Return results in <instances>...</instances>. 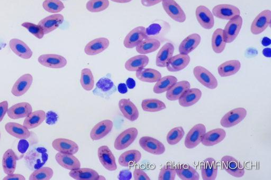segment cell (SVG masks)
Instances as JSON below:
<instances>
[{
    "mask_svg": "<svg viewBox=\"0 0 271 180\" xmlns=\"http://www.w3.org/2000/svg\"><path fill=\"white\" fill-rule=\"evenodd\" d=\"M116 92L117 88L113 80H112L111 75L108 74L98 80L93 94L95 96L108 99Z\"/></svg>",
    "mask_w": 271,
    "mask_h": 180,
    "instance_id": "obj_1",
    "label": "cell"
},
{
    "mask_svg": "<svg viewBox=\"0 0 271 180\" xmlns=\"http://www.w3.org/2000/svg\"><path fill=\"white\" fill-rule=\"evenodd\" d=\"M193 74L196 79L204 87L210 89H216L218 83L214 75L202 66H196L193 69Z\"/></svg>",
    "mask_w": 271,
    "mask_h": 180,
    "instance_id": "obj_2",
    "label": "cell"
},
{
    "mask_svg": "<svg viewBox=\"0 0 271 180\" xmlns=\"http://www.w3.org/2000/svg\"><path fill=\"white\" fill-rule=\"evenodd\" d=\"M247 116V110L239 108L227 112L220 120L221 126L225 128L235 126L244 120Z\"/></svg>",
    "mask_w": 271,
    "mask_h": 180,
    "instance_id": "obj_3",
    "label": "cell"
},
{
    "mask_svg": "<svg viewBox=\"0 0 271 180\" xmlns=\"http://www.w3.org/2000/svg\"><path fill=\"white\" fill-rule=\"evenodd\" d=\"M222 168L231 176L240 178L245 174V168L237 160L229 156H225L221 160Z\"/></svg>",
    "mask_w": 271,
    "mask_h": 180,
    "instance_id": "obj_4",
    "label": "cell"
},
{
    "mask_svg": "<svg viewBox=\"0 0 271 180\" xmlns=\"http://www.w3.org/2000/svg\"><path fill=\"white\" fill-rule=\"evenodd\" d=\"M242 25V18L236 16L230 20L223 30L224 40L226 44H230L237 38Z\"/></svg>",
    "mask_w": 271,
    "mask_h": 180,
    "instance_id": "obj_5",
    "label": "cell"
},
{
    "mask_svg": "<svg viewBox=\"0 0 271 180\" xmlns=\"http://www.w3.org/2000/svg\"><path fill=\"white\" fill-rule=\"evenodd\" d=\"M205 132H206V128L204 124H198L194 126L185 137V146L188 149L197 147L201 143Z\"/></svg>",
    "mask_w": 271,
    "mask_h": 180,
    "instance_id": "obj_6",
    "label": "cell"
},
{
    "mask_svg": "<svg viewBox=\"0 0 271 180\" xmlns=\"http://www.w3.org/2000/svg\"><path fill=\"white\" fill-rule=\"evenodd\" d=\"M138 134V130L135 128H131L125 130L121 132L116 139L114 148L118 150L128 148L134 143Z\"/></svg>",
    "mask_w": 271,
    "mask_h": 180,
    "instance_id": "obj_7",
    "label": "cell"
},
{
    "mask_svg": "<svg viewBox=\"0 0 271 180\" xmlns=\"http://www.w3.org/2000/svg\"><path fill=\"white\" fill-rule=\"evenodd\" d=\"M162 6L166 13L172 20L179 23L185 22L186 14L175 0H163Z\"/></svg>",
    "mask_w": 271,
    "mask_h": 180,
    "instance_id": "obj_8",
    "label": "cell"
},
{
    "mask_svg": "<svg viewBox=\"0 0 271 180\" xmlns=\"http://www.w3.org/2000/svg\"><path fill=\"white\" fill-rule=\"evenodd\" d=\"M139 144L147 152L153 155H162L165 152V147L162 142L152 137H142L140 138Z\"/></svg>",
    "mask_w": 271,
    "mask_h": 180,
    "instance_id": "obj_9",
    "label": "cell"
},
{
    "mask_svg": "<svg viewBox=\"0 0 271 180\" xmlns=\"http://www.w3.org/2000/svg\"><path fill=\"white\" fill-rule=\"evenodd\" d=\"M39 62L44 67L61 69L67 64V60L63 56L55 54H42L38 58Z\"/></svg>",
    "mask_w": 271,
    "mask_h": 180,
    "instance_id": "obj_10",
    "label": "cell"
},
{
    "mask_svg": "<svg viewBox=\"0 0 271 180\" xmlns=\"http://www.w3.org/2000/svg\"><path fill=\"white\" fill-rule=\"evenodd\" d=\"M271 20V12L265 10L258 14L252 22L250 32L252 34L258 35L263 33L269 26Z\"/></svg>",
    "mask_w": 271,
    "mask_h": 180,
    "instance_id": "obj_11",
    "label": "cell"
},
{
    "mask_svg": "<svg viewBox=\"0 0 271 180\" xmlns=\"http://www.w3.org/2000/svg\"><path fill=\"white\" fill-rule=\"evenodd\" d=\"M214 16L222 20H230L232 18L240 16L239 9L236 6L231 4H218L212 9Z\"/></svg>",
    "mask_w": 271,
    "mask_h": 180,
    "instance_id": "obj_12",
    "label": "cell"
},
{
    "mask_svg": "<svg viewBox=\"0 0 271 180\" xmlns=\"http://www.w3.org/2000/svg\"><path fill=\"white\" fill-rule=\"evenodd\" d=\"M98 156L100 163L106 170L114 172L117 169L115 157L108 146H100L98 150Z\"/></svg>",
    "mask_w": 271,
    "mask_h": 180,
    "instance_id": "obj_13",
    "label": "cell"
},
{
    "mask_svg": "<svg viewBox=\"0 0 271 180\" xmlns=\"http://www.w3.org/2000/svg\"><path fill=\"white\" fill-rule=\"evenodd\" d=\"M146 28L143 26H137L126 36L124 45L128 49H133L146 38Z\"/></svg>",
    "mask_w": 271,
    "mask_h": 180,
    "instance_id": "obj_14",
    "label": "cell"
},
{
    "mask_svg": "<svg viewBox=\"0 0 271 180\" xmlns=\"http://www.w3.org/2000/svg\"><path fill=\"white\" fill-rule=\"evenodd\" d=\"M54 150L60 153L76 154L78 152L79 146L76 142L69 139L59 138L52 142Z\"/></svg>",
    "mask_w": 271,
    "mask_h": 180,
    "instance_id": "obj_15",
    "label": "cell"
},
{
    "mask_svg": "<svg viewBox=\"0 0 271 180\" xmlns=\"http://www.w3.org/2000/svg\"><path fill=\"white\" fill-rule=\"evenodd\" d=\"M195 16L199 24L204 29L210 30L214 26L213 15L206 6H198L196 8Z\"/></svg>",
    "mask_w": 271,
    "mask_h": 180,
    "instance_id": "obj_16",
    "label": "cell"
},
{
    "mask_svg": "<svg viewBox=\"0 0 271 180\" xmlns=\"http://www.w3.org/2000/svg\"><path fill=\"white\" fill-rule=\"evenodd\" d=\"M33 82V76L30 74H24L14 84L12 93L16 97L24 96L32 86Z\"/></svg>",
    "mask_w": 271,
    "mask_h": 180,
    "instance_id": "obj_17",
    "label": "cell"
},
{
    "mask_svg": "<svg viewBox=\"0 0 271 180\" xmlns=\"http://www.w3.org/2000/svg\"><path fill=\"white\" fill-rule=\"evenodd\" d=\"M33 112V108L29 102H22L15 104L8 108L7 114L9 118L19 120L26 118Z\"/></svg>",
    "mask_w": 271,
    "mask_h": 180,
    "instance_id": "obj_18",
    "label": "cell"
},
{
    "mask_svg": "<svg viewBox=\"0 0 271 180\" xmlns=\"http://www.w3.org/2000/svg\"><path fill=\"white\" fill-rule=\"evenodd\" d=\"M114 123L109 120H102L98 123L90 132V138L93 140H100L108 135L113 130Z\"/></svg>",
    "mask_w": 271,
    "mask_h": 180,
    "instance_id": "obj_19",
    "label": "cell"
},
{
    "mask_svg": "<svg viewBox=\"0 0 271 180\" xmlns=\"http://www.w3.org/2000/svg\"><path fill=\"white\" fill-rule=\"evenodd\" d=\"M226 136V132L222 128H216L205 132L201 144L205 146H213L220 143Z\"/></svg>",
    "mask_w": 271,
    "mask_h": 180,
    "instance_id": "obj_20",
    "label": "cell"
},
{
    "mask_svg": "<svg viewBox=\"0 0 271 180\" xmlns=\"http://www.w3.org/2000/svg\"><path fill=\"white\" fill-rule=\"evenodd\" d=\"M119 108L124 116L130 122L139 118V111L135 104L128 99H121L119 102Z\"/></svg>",
    "mask_w": 271,
    "mask_h": 180,
    "instance_id": "obj_21",
    "label": "cell"
},
{
    "mask_svg": "<svg viewBox=\"0 0 271 180\" xmlns=\"http://www.w3.org/2000/svg\"><path fill=\"white\" fill-rule=\"evenodd\" d=\"M190 62V58L188 54H180L172 56L166 68L170 72H178L185 68Z\"/></svg>",
    "mask_w": 271,
    "mask_h": 180,
    "instance_id": "obj_22",
    "label": "cell"
},
{
    "mask_svg": "<svg viewBox=\"0 0 271 180\" xmlns=\"http://www.w3.org/2000/svg\"><path fill=\"white\" fill-rule=\"evenodd\" d=\"M64 20L63 15L55 14L44 18L38 24L43 28L45 34H47L58 29Z\"/></svg>",
    "mask_w": 271,
    "mask_h": 180,
    "instance_id": "obj_23",
    "label": "cell"
},
{
    "mask_svg": "<svg viewBox=\"0 0 271 180\" xmlns=\"http://www.w3.org/2000/svg\"><path fill=\"white\" fill-rule=\"evenodd\" d=\"M9 46L13 52L21 58L30 60L32 58V50L29 46L20 40L12 39L9 42Z\"/></svg>",
    "mask_w": 271,
    "mask_h": 180,
    "instance_id": "obj_24",
    "label": "cell"
},
{
    "mask_svg": "<svg viewBox=\"0 0 271 180\" xmlns=\"http://www.w3.org/2000/svg\"><path fill=\"white\" fill-rule=\"evenodd\" d=\"M218 166L216 160L209 158L205 159L201 166L202 178L203 180H214L217 176Z\"/></svg>",
    "mask_w": 271,
    "mask_h": 180,
    "instance_id": "obj_25",
    "label": "cell"
},
{
    "mask_svg": "<svg viewBox=\"0 0 271 180\" xmlns=\"http://www.w3.org/2000/svg\"><path fill=\"white\" fill-rule=\"evenodd\" d=\"M5 130L9 135L18 139L26 140L31 136L29 129L17 122H7L5 126Z\"/></svg>",
    "mask_w": 271,
    "mask_h": 180,
    "instance_id": "obj_26",
    "label": "cell"
},
{
    "mask_svg": "<svg viewBox=\"0 0 271 180\" xmlns=\"http://www.w3.org/2000/svg\"><path fill=\"white\" fill-rule=\"evenodd\" d=\"M109 44L110 42L106 38H99L86 46L85 52L88 56H95L104 52Z\"/></svg>",
    "mask_w": 271,
    "mask_h": 180,
    "instance_id": "obj_27",
    "label": "cell"
},
{
    "mask_svg": "<svg viewBox=\"0 0 271 180\" xmlns=\"http://www.w3.org/2000/svg\"><path fill=\"white\" fill-rule=\"evenodd\" d=\"M58 164L65 169L70 170L81 168L79 160L73 154L58 153L55 156Z\"/></svg>",
    "mask_w": 271,
    "mask_h": 180,
    "instance_id": "obj_28",
    "label": "cell"
},
{
    "mask_svg": "<svg viewBox=\"0 0 271 180\" xmlns=\"http://www.w3.org/2000/svg\"><path fill=\"white\" fill-rule=\"evenodd\" d=\"M202 97V92L198 88H190L187 90L179 100L182 107L188 108L197 103Z\"/></svg>",
    "mask_w": 271,
    "mask_h": 180,
    "instance_id": "obj_29",
    "label": "cell"
},
{
    "mask_svg": "<svg viewBox=\"0 0 271 180\" xmlns=\"http://www.w3.org/2000/svg\"><path fill=\"white\" fill-rule=\"evenodd\" d=\"M201 41V36L198 34H193L188 36L185 38L179 46L180 54H189L197 48Z\"/></svg>",
    "mask_w": 271,
    "mask_h": 180,
    "instance_id": "obj_30",
    "label": "cell"
},
{
    "mask_svg": "<svg viewBox=\"0 0 271 180\" xmlns=\"http://www.w3.org/2000/svg\"><path fill=\"white\" fill-rule=\"evenodd\" d=\"M174 46L170 42L165 44L158 52L156 58V64L158 68H165L170 60L172 58Z\"/></svg>",
    "mask_w": 271,
    "mask_h": 180,
    "instance_id": "obj_31",
    "label": "cell"
},
{
    "mask_svg": "<svg viewBox=\"0 0 271 180\" xmlns=\"http://www.w3.org/2000/svg\"><path fill=\"white\" fill-rule=\"evenodd\" d=\"M190 84L188 81L183 80L176 82L169 90L166 92V98L170 101L178 100L184 92L190 89Z\"/></svg>",
    "mask_w": 271,
    "mask_h": 180,
    "instance_id": "obj_32",
    "label": "cell"
},
{
    "mask_svg": "<svg viewBox=\"0 0 271 180\" xmlns=\"http://www.w3.org/2000/svg\"><path fill=\"white\" fill-rule=\"evenodd\" d=\"M18 157L13 149L7 150L3 158V168L4 172L7 175L15 173L17 168Z\"/></svg>",
    "mask_w": 271,
    "mask_h": 180,
    "instance_id": "obj_33",
    "label": "cell"
},
{
    "mask_svg": "<svg viewBox=\"0 0 271 180\" xmlns=\"http://www.w3.org/2000/svg\"><path fill=\"white\" fill-rule=\"evenodd\" d=\"M46 119V114L44 110H37L32 112L25 119L23 126L29 130L40 126Z\"/></svg>",
    "mask_w": 271,
    "mask_h": 180,
    "instance_id": "obj_34",
    "label": "cell"
},
{
    "mask_svg": "<svg viewBox=\"0 0 271 180\" xmlns=\"http://www.w3.org/2000/svg\"><path fill=\"white\" fill-rule=\"evenodd\" d=\"M240 68L241 63L239 60H230L219 65L218 72L221 78H227L237 73Z\"/></svg>",
    "mask_w": 271,
    "mask_h": 180,
    "instance_id": "obj_35",
    "label": "cell"
},
{
    "mask_svg": "<svg viewBox=\"0 0 271 180\" xmlns=\"http://www.w3.org/2000/svg\"><path fill=\"white\" fill-rule=\"evenodd\" d=\"M149 62V58L145 54L135 56L126 62L125 68L129 72H137L146 67Z\"/></svg>",
    "mask_w": 271,
    "mask_h": 180,
    "instance_id": "obj_36",
    "label": "cell"
},
{
    "mask_svg": "<svg viewBox=\"0 0 271 180\" xmlns=\"http://www.w3.org/2000/svg\"><path fill=\"white\" fill-rule=\"evenodd\" d=\"M142 154L137 150H129L121 154L118 159L119 164L124 167H128L136 164L141 160Z\"/></svg>",
    "mask_w": 271,
    "mask_h": 180,
    "instance_id": "obj_37",
    "label": "cell"
},
{
    "mask_svg": "<svg viewBox=\"0 0 271 180\" xmlns=\"http://www.w3.org/2000/svg\"><path fill=\"white\" fill-rule=\"evenodd\" d=\"M161 42L159 40L146 38L136 46V51L141 54H146L156 52L160 48Z\"/></svg>",
    "mask_w": 271,
    "mask_h": 180,
    "instance_id": "obj_38",
    "label": "cell"
},
{
    "mask_svg": "<svg viewBox=\"0 0 271 180\" xmlns=\"http://www.w3.org/2000/svg\"><path fill=\"white\" fill-rule=\"evenodd\" d=\"M69 176L77 180H98L99 174L90 168H79L71 170Z\"/></svg>",
    "mask_w": 271,
    "mask_h": 180,
    "instance_id": "obj_39",
    "label": "cell"
},
{
    "mask_svg": "<svg viewBox=\"0 0 271 180\" xmlns=\"http://www.w3.org/2000/svg\"><path fill=\"white\" fill-rule=\"evenodd\" d=\"M136 78L143 82H156L162 78V74L157 70L152 68H142L136 72Z\"/></svg>",
    "mask_w": 271,
    "mask_h": 180,
    "instance_id": "obj_40",
    "label": "cell"
},
{
    "mask_svg": "<svg viewBox=\"0 0 271 180\" xmlns=\"http://www.w3.org/2000/svg\"><path fill=\"white\" fill-rule=\"evenodd\" d=\"M176 174L182 180H199L200 176L194 168L188 164H180L176 168Z\"/></svg>",
    "mask_w": 271,
    "mask_h": 180,
    "instance_id": "obj_41",
    "label": "cell"
},
{
    "mask_svg": "<svg viewBox=\"0 0 271 180\" xmlns=\"http://www.w3.org/2000/svg\"><path fill=\"white\" fill-rule=\"evenodd\" d=\"M176 82L177 79L173 76H166L156 82L153 92L156 94L164 93L169 90Z\"/></svg>",
    "mask_w": 271,
    "mask_h": 180,
    "instance_id": "obj_42",
    "label": "cell"
},
{
    "mask_svg": "<svg viewBox=\"0 0 271 180\" xmlns=\"http://www.w3.org/2000/svg\"><path fill=\"white\" fill-rule=\"evenodd\" d=\"M226 42L223 38V30L217 29L212 34L211 46L213 52L216 54H221L225 50Z\"/></svg>",
    "mask_w": 271,
    "mask_h": 180,
    "instance_id": "obj_43",
    "label": "cell"
},
{
    "mask_svg": "<svg viewBox=\"0 0 271 180\" xmlns=\"http://www.w3.org/2000/svg\"><path fill=\"white\" fill-rule=\"evenodd\" d=\"M168 26H169V25L163 21L153 23L146 29V37L157 39V38L162 36L164 32V28Z\"/></svg>",
    "mask_w": 271,
    "mask_h": 180,
    "instance_id": "obj_44",
    "label": "cell"
},
{
    "mask_svg": "<svg viewBox=\"0 0 271 180\" xmlns=\"http://www.w3.org/2000/svg\"><path fill=\"white\" fill-rule=\"evenodd\" d=\"M142 108L144 111L157 112L166 108L165 103L157 99H145L142 101Z\"/></svg>",
    "mask_w": 271,
    "mask_h": 180,
    "instance_id": "obj_45",
    "label": "cell"
},
{
    "mask_svg": "<svg viewBox=\"0 0 271 180\" xmlns=\"http://www.w3.org/2000/svg\"><path fill=\"white\" fill-rule=\"evenodd\" d=\"M80 83L82 88L86 91H91L95 86V79L91 70L85 68L81 71Z\"/></svg>",
    "mask_w": 271,
    "mask_h": 180,
    "instance_id": "obj_46",
    "label": "cell"
},
{
    "mask_svg": "<svg viewBox=\"0 0 271 180\" xmlns=\"http://www.w3.org/2000/svg\"><path fill=\"white\" fill-rule=\"evenodd\" d=\"M109 4V0H89L86 8L91 12L98 13L106 10Z\"/></svg>",
    "mask_w": 271,
    "mask_h": 180,
    "instance_id": "obj_47",
    "label": "cell"
},
{
    "mask_svg": "<svg viewBox=\"0 0 271 180\" xmlns=\"http://www.w3.org/2000/svg\"><path fill=\"white\" fill-rule=\"evenodd\" d=\"M54 175L53 170L50 167H42L37 169L29 178L30 180H50Z\"/></svg>",
    "mask_w": 271,
    "mask_h": 180,
    "instance_id": "obj_48",
    "label": "cell"
},
{
    "mask_svg": "<svg viewBox=\"0 0 271 180\" xmlns=\"http://www.w3.org/2000/svg\"><path fill=\"white\" fill-rule=\"evenodd\" d=\"M184 134L185 132L182 127H176L168 132L166 136L167 143L171 146L178 144Z\"/></svg>",
    "mask_w": 271,
    "mask_h": 180,
    "instance_id": "obj_49",
    "label": "cell"
},
{
    "mask_svg": "<svg viewBox=\"0 0 271 180\" xmlns=\"http://www.w3.org/2000/svg\"><path fill=\"white\" fill-rule=\"evenodd\" d=\"M43 7L47 12L58 14L64 10L65 6L60 0H45Z\"/></svg>",
    "mask_w": 271,
    "mask_h": 180,
    "instance_id": "obj_50",
    "label": "cell"
},
{
    "mask_svg": "<svg viewBox=\"0 0 271 180\" xmlns=\"http://www.w3.org/2000/svg\"><path fill=\"white\" fill-rule=\"evenodd\" d=\"M176 175V167L171 165H165L161 168L158 180H174Z\"/></svg>",
    "mask_w": 271,
    "mask_h": 180,
    "instance_id": "obj_51",
    "label": "cell"
},
{
    "mask_svg": "<svg viewBox=\"0 0 271 180\" xmlns=\"http://www.w3.org/2000/svg\"><path fill=\"white\" fill-rule=\"evenodd\" d=\"M22 26L37 38L41 40L45 35L43 28L39 24L26 22L22 24Z\"/></svg>",
    "mask_w": 271,
    "mask_h": 180,
    "instance_id": "obj_52",
    "label": "cell"
},
{
    "mask_svg": "<svg viewBox=\"0 0 271 180\" xmlns=\"http://www.w3.org/2000/svg\"><path fill=\"white\" fill-rule=\"evenodd\" d=\"M134 178L135 180H150L151 178L144 172L140 168H136L134 172Z\"/></svg>",
    "mask_w": 271,
    "mask_h": 180,
    "instance_id": "obj_53",
    "label": "cell"
},
{
    "mask_svg": "<svg viewBox=\"0 0 271 180\" xmlns=\"http://www.w3.org/2000/svg\"><path fill=\"white\" fill-rule=\"evenodd\" d=\"M8 102L6 100L0 102V122L4 120L8 110Z\"/></svg>",
    "mask_w": 271,
    "mask_h": 180,
    "instance_id": "obj_54",
    "label": "cell"
},
{
    "mask_svg": "<svg viewBox=\"0 0 271 180\" xmlns=\"http://www.w3.org/2000/svg\"><path fill=\"white\" fill-rule=\"evenodd\" d=\"M132 174L129 170H121L118 176L119 180H130L132 178Z\"/></svg>",
    "mask_w": 271,
    "mask_h": 180,
    "instance_id": "obj_55",
    "label": "cell"
},
{
    "mask_svg": "<svg viewBox=\"0 0 271 180\" xmlns=\"http://www.w3.org/2000/svg\"><path fill=\"white\" fill-rule=\"evenodd\" d=\"M3 180H26L24 176L21 174H12L6 176Z\"/></svg>",
    "mask_w": 271,
    "mask_h": 180,
    "instance_id": "obj_56",
    "label": "cell"
},
{
    "mask_svg": "<svg viewBox=\"0 0 271 180\" xmlns=\"http://www.w3.org/2000/svg\"><path fill=\"white\" fill-rule=\"evenodd\" d=\"M162 2L163 0H141L142 5L146 7L155 6Z\"/></svg>",
    "mask_w": 271,
    "mask_h": 180,
    "instance_id": "obj_57",
    "label": "cell"
},
{
    "mask_svg": "<svg viewBox=\"0 0 271 180\" xmlns=\"http://www.w3.org/2000/svg\"><path fill=\"white\" fill-rule=\"evenodd\" d=\"M118 90L121 94H125L128 92V88L126 84L121 83L118 84Z\"/></svg>",
    "mask_w": 271,
    "mask_h": 180,
    "instance_id": "obj_58",
    "label": "cell"
},
{
    "mask_svg": "<svg viewBox=\"0 0 271 180\" xmlns=\"http://www.w3.org/2000/svg\"><path fill=\"white\" fill-rule=\"evenodd\" d=\"M126 85L128 88L133 89L136 86V82L134 79L129 78L126 81Z\"/></svg>",
    "mask_w": 271,
    "mask_h": 180,
    "instance_id": "obj_59",
    "label": "cell"
},
{
    "mask_svg": "<svg viewBox=\"0 0 271 180\" xmlns=\"http://www.w3.org/2000/svg\"><path fill=\"white\" fill-rule=\"evenodd\" d=\"M111 1L118 4H127L132 2L133 0H111Z\"/></svg>",
    "mask_w": 271,
    "mask_h": 180,
    "instance_id": "obj_60",
    "label": "cell"
},
{
    "mask_svg": "<svg viewBox=\"0 0 271 180\" xmlns=\"http://www.w3.org/2000/svg\"><path fill=\"white\" fill-rule=\"evenodd\" d=\"M263 54L266 56V58H270V49L266 48L263 52Z\"/></svg>",
    "mask_w": 271,
    "mask_h": 180,
    "instance_id": "obj_61",
    "label": "cell"
},
{
    "mask_svg": "<svg viewBox=\"0 0 271 180\" xmlns=\"http://www.w3.org/2000/svg\"><path fill=\"white\" fill-rule=\"evenodd\" d=\"M265 42H262V44L264 46H267V45H269L270 44V42H268V40H269L268 38H264V40Z\"/></svg>",
    "mask_w": 271,
    "mask_h": 180,
    "instance_id": "obj_62",
    "label": "cell"
},
{
    "mask_svg": "<svg viewBox=\"0 0 271 180\" xmlns=\"http://www.w3.org/2000/svg\"><path fill=\"white\" fill-rule=\"evenodd\" d=\"M0 140H1V132H0Z\"/></svg>",
    "mask_w": 271,
    "mask_h": 180,
    "instance_id": "obj_63",
    "label": "cell"
}]
</instances>
